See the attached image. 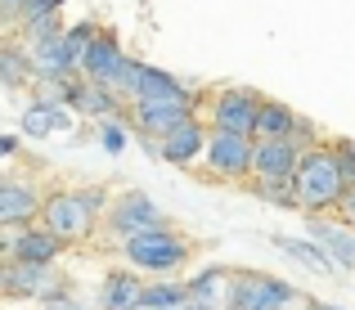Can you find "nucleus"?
I'll use <instances>...</instances> for the list:
<instances>
[{
    "label": "nucleus",
    "instance_id": "6",
    "mask_svg": "<svg viewBox=\"0 0 355 310\" xmlns=\"http://www.w3.org/2000/svg\"><path fill=\"white\" fill-rule=\"evenodd\" d=\"M202 99H207L202 90L189 99H135V103H126V121L139 130V139H157L166 130H175L180 121L202 117Z\"/></svg>",
    "mask_w": 355,
    "mask_h": 310
},
{
    "label": "nucleus",
    "instance_id": "33",
    "mask_svg": "<svg viewBox=\"0 0 355 310\" xmlns=\"http://www.w3.org/2000/svg\"><path fill=\"white\" fill-rule=\"evenodd\" d=\"M306 310H338V306H329V302H311Z\"/></svg>",
    "mask_w": 355,
    "mask_h": 310
},
{
    "label": "nucleus",
    "instance_id": "10",
    "mask_svg": "<svg viewBox=\"0 0 355 310\" xmlns=\"http://www.w3.org/2000/svg\"><path fill=\"white\" fill-rule=\"evenodd\" d=\"M104 221H108V234H113V239H130V234H139V230L162 225V212H157V203L148 198V193L126 189V193H117V198H108Z\"/></svg>",
    "mask_w": 355,
    "mask_h": 310
},
{
    "label": "nucleus",
    "instance_id": "11",
    "mask_svg": "<svg viewBox=\"0 0 355 310\" xmlns=\"http://www.w3.org/2000/svg\"><path fill=\"white\" fill-rule=\"evenodd\" d=\"M144 144L153 148V157H162L166 166H193L202 157V144H207V121L189 117L175 130H166V135H157V139H144Z\"/></svg>",
    "mask_w": 355,
    "mask_h": 310
},
{
    "label": "nucleus",
    "instance_id": "27",
    "mask_svg": "<svg viewBox=\"0 0 355 310\" xmlns=\"http://www.w3.org/2000/svg\"><path fill=\"white\" fill-rule=\"evenodd\" d=\"M99 144H104V153H121L126 148V126L117 117H104L99 121Z\"/></svg>",
    "mask_w": 355,
    "mask_h": 310
},
{
    "label": "nucleus",
    "instance_id": "15",
    "mask_svg": "<svg viewBox=\"0 0 355 310\" xmlns=\"http://www.w3.org/2000/svg\"><path fill=\"white\" fill-rule=\"evenodd\" d=\"M306 239L320 243L338 270H355V230H347V225H333L329 216H311V221H306Z\"/></svg>",
    "mask_w": 355,
    "mask_h": 310
},
{
    "label": "nucleus",
    "instance_id": "12",
    "mask_svg": "<svg viewBox=\"0 0 355 310\" xmlns=\"http://www.w3.org/2000/svg\"><path fill=\"white\" fill-rule=\"evenodd\" d=\"M41 216V189L18 175H0V230H23Z\"/></svg>",
    "mask_w": 355,
    "mask_h": 310
},
{
    "label": "nucleus",
    "instance_id": "26",
    "mask_svg": "<svg viewBox=\"0 0 355 310\" xmlns=\"http://www.w3.org/2000/svg\"><path fill=\"white\" fill-rule=\"evenodd\" d=\"M329 148H333V157H338L342 180L355 184V139H329Z\"/></svg>",
    "mask_w": 355,
    "mask_h": 310
},
{
    "label": "nucleus",
    "instance_id": "7",
    "mask_svg": "<svg viewBox=\"0 0 355 310\" xmlns=\"http://www.w3.org/2000/svg\"><path fill=\"white\" fill-rule=\"evenodd\" d=\"M207 103V126L211 130H234V135H252L257 130V108H261V90L252 86H220L216 95L202 99Z\"/></svg>",
    "mask_w": 355,
    "mask_h": 310
},
{
    "label": "nucleus",
    "instance_id": "25",
    "mask_svg": "<svg viewBox=\"0 0 355 310\" xmlns=\"http://www.w3.org/2000/svg\"><path fill=\"white\" fill-rule=\"evenodd\" d=\"M59 32H63V14H36V18H23V45L54 41Z\"/></svg>",
    "mask_w": 355,
    "mask_h": 310
},
{
    "label": "nucleus",
    "instance_id": "1",
    "mask_svg": "<svg viewBox=\"0 0 355 310\" xmlns=\"http://www.w3.org/2000/svg\"><path fill=\"white\" fill-rule=\"evenodd\" d=\"M104 207H108V189H54L50 198H41V216H36V221H41L54 239L77 248V243L95 239Z\"/></svg>",
    "mask_w": 355,
    "mask_h": 310
},
{
    "label": "nucleus",
    "instance_id": "28",
    "mask_svg": "<svg viewBox=\"0 0 355 310\" xmlns=\"http://www.w3.org/2000/svg\"><path fill=\"white\" fill-rule=\"evenodd\" d=\"M36 14H63V0H23V5H18V23H23V18H36Z\"/></svg>",
    "mask_w": 355,
    "mask_h": 310
},
{
    "label": "nucleus",
    "instance_id": "13",
    "mask_svg": "<svg viewBox=\"0 0 355 310\" xmlns=\"http://www.w3.org/2000/svg\"><path fill=\"white\" fill-rule=\"evenodd\" d=\"M63 248H68V243L54 239L45 225H23L14 239H5V252L14 261H27V266H59Z\"/></svg>",
    "mask_w": 355,
    "mask_h": 310
},
{
    "label": "nucleus",
    "instance_id": "20",
    "mask_svg": "<svg viewBox=\"0 0 355 310\" xmlns=\"http://www.w3.org/2000/svg\"><path fill=\"white\" fill-rule=\"evenodd\" d=\"M297 117H302V112H293L288 103H279V99H266V95H261L257 130H252V139H284V135H293Z\"/></svg>",
    "mask_w": 355,
    "mask_h": 310
},
{
    "label": "nucleus",
    "instance_id": "14",
    "mask_svg": "<svg viewBox=\"0 0 355 310\" xmlns=\"http://www.w3.org/2000/svg\"><path fill=\"white\" fill-rule=\"evenodd\" d=\"M72 126H77V112L54 95H41L23 108V135L27 139H45V135H59V130H72Z\"/></svg>",
    "mask_w": 355,
    "mask_h": 310
},
{
    "label": "nucleus",
    "instance_id": "8",
    "mask_svg": "<svg viewBox=\"0 0 355 310\" xmlns=\"http://www.w3.org/2000/svg\"><path fill=\"white\" fill-rule=\"evenodd\" d=\"M126 63H130V54L121 50V41L113 32H104L99 27L95 32V41L86 45V54H81V63H77V72L86 81H95V86H108V90H117L121 95V77H126ZM126 99V95H121Z\"/></svg>",
    "mask_w": 355,
    "mask_h": 310
},
{
    "label": "nucleus",
    "instance_id": "21",
    "mask_svg": "<svg viewBox=\"0 0 355 310\" xmlns=\"http://www.w3.org/2000/svg\"><path fill=\"white\" fill-rule=\"evenodd\" d=\"M225 279H230V266H207L193 279H184V293H189V302L216 310V306H225Z\"/></svg>",
    "mask_w": 355,
    "mask_h": 310
},
{
    "label": "nucleus",
    "instance_id": "31",
    "mask_svg": "<svg viewBox=\"0 0 355 310\" xmlns=\"http://www.w3.org/2000/svg\"><path fill=\"white\" fill-rule=\"evenodd\" d=\"M18 153V139L14 135H0V157H14Z\"/></svg>",
    "mask_w": 355,
    "mask_h": 310
},
{
    "label": "nucleus",
    "instance_id": "16",
    "mask_svg": "<svg viewBox=\"0 0 355 310\" xmlns=\"http://www.w3.org/2000/svg\"><path fill=\"white\" fill-rule=\"evenodd\" d=\"M306 148L293 135L284 139H257V153H252V175H293L302 162Z\"/></svg>",
    "mask_w": 355,
    "mask_h": 310
},
{
    "label": "nucleus",
    "instance_id": "24",
    "mask_svg": "<svg viewBox=\"0 0 355 310\" xmlns=\"http://www.w3.org/2000/svg\"><path fill=\"white\" fill-rule=\"evenodd\" d=\"M95 32H99V23H95V18H81V23H72V27H63V32H59L63 59L72 63V72H77V63H81V54H86V45L95 41Z\"/></svg>",
    "mask_w": 355,
    "mask_h": 310
},
{
    "label": "nucleus",
    "instance_id": "34",
    "mask_svg": "<svg viewBox=\"0 0 355 310\" xmlns=\"http://www.w3.org/2000/svg\"><path fill=\"white\" fill-rule=\"evenodd\" d=\"M220 310H230V306H220Z\"/></svg>",
    "mask_w": 355,
    "mask_h": 310
},
{
    "label": "nucleus",
    "instance_id": "30",
    "mask_svg": "<svg viewBox=\"0 0 355 310\" xmlns=\"http://www.w3.org/2000/svg\"><path fill=\"white\" fill-rule=\"evenodd\" d=\"M41 310H90V302H81V297H72V293H59V297H50V302H41Z\"/></svg>",
    "mask_w": 355,
    "mask_h": 310
},
{
    "label": "nucleus",
    "instance_id": "4",
    "mask_svg": "<svg viewBox=\"0 0 355 310\" xmlns=\"http://www.w3.org/2000/svg\"><path fill=\"white\" fill-rule=\"evenodd\" d=\"M225 306L230 310H306V293H297L293 284L261 270H230L225 279Z\"/></svg>",
    "mask_w": 355,
    "mask_h": 310
},
{
    "label": "nucleus",
    "instance_id": "3",
    "mask_svg": "<svg viewBox=\"0 0 355 310\" xmlns=\"http://www.w3.org/2000/svg\"><path fill=\"white\" fill-rule=\"evenodd\" d=\"M121 252H126L135 275L166 279V275H180L184 270V261L193 257V243L162 221V225H153V230H139V234H130V239H121Z\"/></svg>",
    "mask_w": 355,
    "mask_h": 310
},
{
    "label": "nucleus",
    "instance_id": "18",
    "mask_svg": "<svg viewBox=\"0 0 355 310\" xmlns=\"http://www.w3.org/2000/svg\"><path fill=\"white\" fill-rule=\"evenodd\" d=\"M0 86H5V90H27V86H36L32 54H27L23 41H0Z\"/></svg>",
    "mask_w": 355,
    "mask_h": 310
},
{
    "label": "nucleus",
    "instance_id": "32",
    "mask_svg": "<svg viewBox=\"0 0 355 310\" xmlns=\"http://www.w3.org/2000/svg\"><path fill=\"white\" fill-rule=\"evenodd\" d=\"M0 5H5V9H9V14H14V18H18V5H23V0H0Z\"/></svg>",
    "mask_w": 355,
    "mask_h": 310
},
{
    "label": "nucleus",
    "instance_id": "19",
    "mask_svg": "<svg viewBox=\"0 0 355 310\" xmlns=\"http://www.w3.org/2000/svg\"><path fill=\"white\" fill-rule=\"evenodd\" d=\"M270 243H275V248L284 252L288 261H297V266H306V270H320V275H338V266L329 261V252H324L315 239H293V234H270Z\"/></svg>",
    "mask_w": 355,
    "mask_h": 310
},
{
    "label": "nucleus",
    "instance_id": "9",
    "mask_svg": "<svg viewBox=\"0 0 355 310\" xmlns=\"http://www.w3.org/2000/svg\"><path fill=\"white\" fill-rule=\"evenodd\" d=\"M121 95H126V103H135V99H189V95H198V90L184 86L171 72L144 63V59H130L126 77H121Z\"/></svg>",
    "mask_w": 355,
    "mask_h": 310
},
{
    "label": "nucleus",
    "instance_id": "29",
    "mask_svg": "<svg viewBox=\"0 0 355 310\" xmlns=\"http://www.w3.org/2000/svg\"><path fill=\"white\" fill-rule=\"evenodd\" d=\"M333 212H338V221L347 225V230H355V184H347V189H342V198L333 203Z\"/></svg>",
    "mask_w": 355,
    "mask_h": 310
},
{
    "label": "nucleus",
    "instance_id": "5",
    "mask_svg": "<svg viewBox=\"0 0 355 310\" xmlns=\"http://www.w3.org/2000/svg\"><path fill=\"white\" fill-rule=\"evenodd\" d=\"M252 153L257 139L252 135H234V130H211L207 126V144H202V171L216 175L225 184H248L252 180Z\"/></svg>",
    "mask_w": 355,
    "mask_h": 310
},
{
    "label": "nucleus",
    "instance_id": "17",
    "mask_svg": "<svg viewBox=\"0 0 355 310\" xmlns=\"http://www.w3.org/2000/svg\"><path fill=\"white\" fill-rule=\"evenodd\" d=\"M139 275L135 270H108L99 284V310H139Z\"/></svg>",
    "mask_w": 355,
    "mask_h": 310
},
{
    "label": "nucleus",
    "instance_id": "23",
    "mask_svg": "<svg viewBox=\"0 0 355 310\" xmlns=\"http://www.w3.org/2000/svg\"><path fill=\"white\" fill-rule=\"evenodd\" d=\"M248 193L270 207H297L293 198V175H252L248 180Z\"/></svg>",
    "mask_w": 355,
    "mask_h": 310
},
{
    "label": "nucleus",
    "instance_id": "2",
    "mask_svg": "<svg viewBox=\"0 0 355 310\" xmlns=\"http://www.w3.org/2000/svg\"><path fill=\"white\" fill-rule=\"evenodd\" d=\"M342 189H347V180H342V171H338L333 148L329 144H311L302 153V162H297V171H293L297 212H306V216H329L333 203L342 198Z\"/></svg>",
    "mask_w": 355,
    "mask_h": 310
},
{
    "label": "nucleus",
    "instance_id": "22",
    "mask_svg": "<svg viewBox=\"0 0 355 310\" xmlns=\"http://www.w3.org/2000/svg\"><path fill=\"white\" fill-rule=\"evenodd\" d=\"M175 306H189V293H184L180 279H153V284L139 288V310H175Z\"/></svg>",
    "mask_w": 355,
    "mask_h": 310
}]
</instances>
